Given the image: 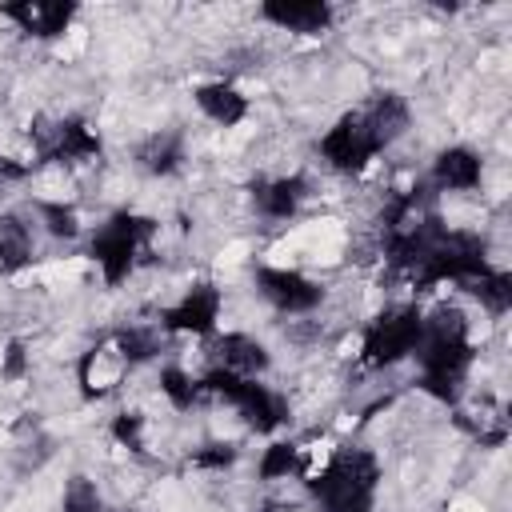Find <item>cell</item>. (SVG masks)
<instances>
[{
	"mask_svg": "<svg viewBox=\"0 0 512 512\" xmlns=\"http://www.w3.org/2000/svg\"><path fill=\"white\" fill-rule=\"evenodd\" d=\"M380 480H384V468L372 448L336 444L328 464L304 480V492L320 512H376Z\"/></svg>",
	"mask_w": 512,
	"mask_h": 512,
	"instance_id": "6da1fadb",
	"label": "cell"
},
{
	"mask_svg": "<svg viewBox=\"0 0 512 512\" xmlns=\"http://www.w3.org/2000/svg\"><path fill=\"white\" fill-rule=\"evenodd\" d=\"M156 236H160V220L128 212V208H116V212L104 216L100 228H92L88 260L96 264V272H100V280L108 288H120V284H128L136 276V268L152 252Z\"/></svg>",
	"mask_w": 512,
	"mask_h": 512,
	"instance_id": "7a4b0ae2",
	"label": "cell"
},
{
	"mask_svg": "<svg viewBox=\"0 0 512 512\" xmlns=\"http://www.w3.org/2000/svg\"><path fill=\"white\" fill-rule=\"evenodd\" d=\"M356 360L372 372H392L400 364H408L424 340V316L416 300H400V304H384L376 308L360 328H356Z\"/></svg>",
	"mask_w": 512,
	"mask_h": 512,
	"instance_id": "3957f363",
	"label": "cell"
},
{
	"mask_svg": "<svg viewBox=\"0 0 512 512\" xmlns=\"http://www.w3.org/2000/svg\"><path fill=\"white\" fill-rule=\"evenodd\" d=\"M252 292L256 300L284 316V320H296V316H316L324 304H328V288L320 276L304 272L300 264H256L252 268Z\"/></svg>",
	"mask_w": 512,
	"mask_h": 512,
	"instance_id": "277c9868",
	"label": "cell"
},
{
	"mask_svg": "<svg viewBox=\"0 0 512 512\" xmlns=\"http://www.w3.org/2000/svg\"><path fill=\"white\" fill-rule=\"evenodd\" d=\"M224 288L216 280H192L188 288H180V296L172 304L160 308V328L168 336H184V340H208L220 332V316H224Z\"/></svg>",
	"mask_w": 512,
	"mask_h": 512,
	"instance_id": "5b68a950",
	"label": "cell"
},
{
	"mask_svg": "<svg viewBox=\"0 0 512 512\" xmlns=\"http://www.w3.org/2000/svg\"><path fill=\"white\" fill-rule=\"evenodd\" d=\"M316 156H320V164H324L332 176H348V180H352V176H364L380 152H376V144H372V136H368L360 112L348 108V112H340V116L320 132Z\"/></svg>",
	"mask_w": 512,
	"mask_h": 512,
	"instance_id": "8992f818",
	"label": "cell"
},
{
	"mask_svg": "<svg viewBox=\"0 0 512 512\" xmlns=\"http://www.w3.org/2000/svg\"><path fill=\"white\" fill-rule=\"evenodd\" d=\"M204 368H224L240 380H264L272 372V348L244 328H228L204 340Z\"/></svg>",
	"mask_w": 512,
	"mask_h": 512,
	"instance_id": "52a82bcc",
	"label": "cell"
},
{
	"mask_svg": "<svg viewBox=\"0 0 512 512\" xmlns=\"http://www.w3.org/2000/svg\"><path fill=\"white\" fill-rule=\"evenodd\" d=\"M312 180L304 172H272V176H256L248 188V208L252 216H260L264 224H288L304 212V204L312 200Z\"/></svg>",
	"mask_w": 512,
	"mask_h": 512,
	"instance_id": "ba28073f",
	"label": "cell"
},
{
	"mask_svg": "<svg viewBox=\"0 0 512 512\" xmlns=\"http://www.w3.org/2000/svg\"><path fill=\"white\" fill-rule=\"evenodd\" d=\"M132 376V364L124 360V352L116 348L112 332L92 340L80 356H76V388L84 400H108L116 396Z\"/></svg>",
	"mask_w": 512,
	"mask_h": 512,
	"instance_id": "9c48e42d",
	"label": "cell"
},
{
	"mask_svg": "<svg viewBox=\"0 0 512 512\" xmlns=\"http://www.w3.org/2000/svg\"><path fill=\"white\" fill-rule=\"evenodd\" d=\"M76 16H80V8L72 0H12V4H0V20H8L20 36L40 40V44L64 40L76 28Z\"/></svg>",
	"mask_w": 512,
	"mask_h": 512,
	"instance_id": "30bf717a",
	"label": "cell"
},
{
	"mask_svg": "<svg viewBox=\"0 0 512 512\" xmlns=\"http://www.w3.org/2000/svg\"><path fill=\"white\" fill-rule=\"evenodd\" d=\"M436 196H468L484 188V156L472 144H444L436 148L424 180Z\"/></svg>",
	"mask_w": 512,
	"mask_h": 512,
	"instance_id": "8fae6325",
	"label": "cell"
},
{
	"mask_svg": "<svg viewBox=\"0 0 512 512\" xmlns=\"http://www.w3.org/2000/svg\"><path fill=\"white\" fill-rule=\"evenodd\" d=\"M356 112H360V120H364V128H368V136H372L380 156L392 152L412 132V100L404 92H396V88L372 92Z\"/></svg>",
	"mask_w": 512,
	"mask_h": 512,
	"instance_id": "7c38bea8",
	"label": "cell"
},
{
	"mask_svg": "<svg viewBox=\"0 0 512 512\" xmlns=\"http://www.w3.org/2000/svg\"><path fill=\"white\" fill-rule=\"evenodd\" d=\"M256 20L288 36H324L336 24V8L324 0H268L256 8Z\"/></svg>",
	"mask_w": 512,
	"mask_h": 512,
	"instance_id": "4fadbf2b",
	"label": "cell"
},
{
	"mask_svg": "<svg viewBox=\"0 0 512 512\" xmlns=\"http://www.w3.org/2000/svg\"><path fill=\"white\" fill-rule=\"evenodd\" d=\"M192 104H196V112L208 120V124H216V128H240L248 116H252V100H248V92L240 88V84H232V80H200L196 88H192Z\"/></svg>",
	"mask_w": 512,
	"mask_h": 512,
	"instance_id": "5bb4252c",
	"label": "cell"
},
{
	"mask_svg": "<svg viewBox=\"0 0 512 512\" xmlns=\"http://www.w3.org/2000/svg\"><path fill=\"white\" fill-rule=\"evenodd\" d=\"M40 228L28 216V208H0V276L12 280L36 260Z\"/></svg>",
	"mask_w": 512,
	"mask_h": 512,
	"instance_id": "9a60e30c",
	"label": "cell"
},
{
	"mask_svg": "<svg viewBox=\"0 0 512 512\" xmlns=\"http://www.w3.org/2000/svg\"><path fill=\"white\" fill-rule=\"evenodd\" d=\"M184 164H188V148H184V136L172 128H156L132 148V168L152 180H168L184 172Z\"/></svg>",
	"mask_w": 512,
	"mask_h": 512,
	"instance_id": "2e32d148",
	"label": "cell"
},
{
	"mask_svg": "<svg viewBox=\"0 0 512 512\" xmlns=\"http://www.w3.org/2000/svg\"><path fill=\"white\" fill-rule=\"evenodd\" d=\"M152 388H156V396L164 400V408L172 416H184V412H196L200 404H208L204 388H200V372H192L184 360L160 364L156 376H152Z\"/></svg>",
	"mask_w": 512,
	"mask_h": 512,
	"instance_id": "e0dca14e",
	"label": "cell"
},
{
	"mask_svg": "<svg viewBox=\"0 0 512 512\" xmlns=\"http://www.w3.org/2000/svg\"><path fill=\"white\" fill-rule=\"evenodd\" d=\"M112 340H116V348L124 352V360L132 368H144V364L160 360L164 348H168V332L160 328V320H128L112 332Z\"/></svg>",
	"mask_w": 512,
	"mask_h": 512,
	"instance_id": "ac0fdd59",
	"label": "cell"
},
{
	"mask_svg": "<svg viewBox=\"0 0 512 512\" xmlns=\"http://www.w3.org/2000/svg\"><path fill=\"white\" fill-rule=\"evenodd\" d=\"M28 216L36 220L40 236H48V240H64V244H72V240L84 236V216H80L76 200H40V196H32Z\"/></svg>",
	"mask_w": 512,
	"mask_h": 512,
	"instance_id": "d6986e66",
	"label": "cell"
},
{
	"mask_svg": "<svg viewBox=\"0 0 512 512\" xmlns=\"http://www.w3.org/2000/svg\"><path fill=\"white\" fill-rule=\"evenodd\" d=\"M300 460H304V444L300 440H284V436H268V444L256 456V480L260 484H284L292 476H300Z\"/></svg>",
	"mask_w": 512,
	"mask_h": 512,
	"instance_id": "ffe728a7",
	"label": "cell"
},
{
	"mask_svg": "<svg viewBox=\"0 0 512 512\" xmlns=\"http://www.w3.org/2000/svg\"><path fill=\"white\" fill-rule=\"evenodd\" d=\"M56 512H112V508H108L104 484H100L96 476H88V472H72V476L60 484Z\"/></svg>",
	"mask_w": 512,
	"mask_h": 512,
	"instance_id": "44dd1931",
	"label": "cell"
},
{
	"mask_svg": "<svg viewBox=\"0 0 512 512\" xmlns=\"http://www.w3.org/2000/svg\"><path fill=\"white\" fill-rule=\"evenodd\" d=\"M236 460H240V440H224V436H212L188 452V468H196L204 476H224Z\"/></svg>",
	"mask_w": 512,
	"mask_h": 512,
	"instance_id": "7402d4cb",
	"label": "cell"
},
{
	"mask_svg": "<svg viewBox=\"0 0 512 512\" xmlns=\"http://www.w3.org/2000/svg\"><path fill=\"white\" fill-rule=\"evenodd\" d=\"M28 372H32V352H28V344H24L20 336H12V340L4 344V352H0V380L20 384Z\"/></svg>",
	"mask_w": 512,
	"mask_h": 512,
	"instance_id": "603a6c76",
	"label": "cell"
},
{
	"mask_svg": "<svg viewBox=\"0 0 512 512\" xmlns=\"http://www.w3.org/2000/svg\"><path fill=\"white\" fill-rule=\"evenodd\" d=\"M112 512H144V508H132V504H120V508H112Z\"/></svg>",
	"mask_w": 512,
	"mask_h": 512,
	"instance_id": "cb8c5ba5",
	"label": "cell"
}]
</instances>
